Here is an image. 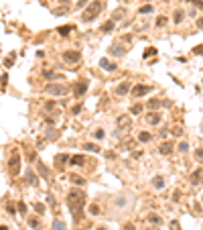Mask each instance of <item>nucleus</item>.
Masks as SVG:
<instances>
[{
  "label": "nucleus",
  "instance_id": "obj_1",
  "mask_svg": "<svg viewBox=\"0 0 203 230\" xmlns=\"http://www.w3.org/2000/svg\"><path fill=\"white\" fill-rule=\"evenodd\" d=\"M67 206L73 214V220L79 222V216L83 214V206H85V194L81 190H71L67 194Z\"/></svg>",
  "mask_w": 203,
  "mask_h": 230
},
{
  "label": "nucleus",
  "instance_id": "obj_2",
  "mask_svg": "<svg viewBox=\"0 0 203 230\" xmlns=\"http://www.w3.org/2000/svg\"><path fill=\"white\" fill-rule=\"evenodd\" d=\"M100 10H102V2H100V0H93L92 4L83 10L81 20H83V23H93V20H96V16L100 15Z\"/></svg>",
  "mask_w": 203,
  "mask_h": 230
},
{
  "label": "nucleus",
  "instance_id": "obj_3",
  "mask_svg": "<svg viewBox=\"0 0 203 230\" xmlns=\"http://www.w3.org/2000/svg\"><path fill=\"white\" fill-rule=\"evenodd\" d=\"M45 94H49V96H65L67 94V86L65 83H49L47 88H45Z\"/></svg>",
  "mask_w": 203,
  "mask_h": 230
},
{
  "label": "nucleus",
  "instance_id": "obj_4",
  "mask_svg": "<svg viewBox=\"0 0 203 230\" xmlns=\"http://www.w3.org/2000/svg\"><path fill=\"white\" fill-rule=\"evenodd\" d=\"M61 57H63V61H65V63H69V65H75V63H79V61H81V53H79V51H75V49L65 51Z\"/></svg>",
  "mask_w": 203,
  "mask_h": 230
},
{
  "label": "nucleus",
  "instance_id": "obj_5",
  "mask_svg": "<svg viewBox=\"0 0 203 230\" xmlns=\"http://www.w3.org/2000/svg\"><path fill=\"white\" fill-rule=\"evenodd\" d=\"M150 90H152L150 86H144V83H136L134 88L130 90V94H132V98H142V96H146Z\"/></svg>",
  "mask_w": 203,
  "mask_h": 230
},
{
  "label": "nucleus",
  "instance_id": "obj_6",
  "mask_svg": "<svg viewBox=\"0 0 203 230\" xmlns=\"http://www.w3.org/2000/svg\"><path fill=\"white\" fill-rule=\"evenodd\" d=\"M87 88H89V82H87V79H79V82L75 83V88H73V96H75V98H81L83 94L87 92Z\"/></svg>",
  "mask_w": 203,
  "mask_h": 230
},
{
  "label": "nucleus",
  "instance_id": "obj_7",
  "mask_svg": "<svg viewBox=\"0 0 203 230\" xmlns=\"http://www.w3.org/2000/svg\"><path fill=\"white\" fill-rule=\"evenodd\" d=\"M108 53H110L112 57H124V55H126V47L122 43H112L110 49H108Z\"/></svg>",
  "mask_w": 203,
  "mask_h": 230
},
{
  "label": "nucleus",
  "instance_id": "obj_8",
  "mask_svg": "<svg viewBox=\"0 0 203 230\" xmlns=\"http://www.w3.org/2000/svg\"><path fill=\"white\" fill-rule=\"evenodd\" d=\"M8 169L12 175L19 173V169H20V155L19 153H12V157H10V161H8Z\"/></svg>",
  "mask_w": 203,
  "mask_h": 230
},
{
  "label": "nucleus",
  "instance_id": "obj_9",
  "mask_svg": "<svg viewBox=\"0 0 203 230\" xmlns=\"http://www.w3.org/2000/svg\"><path fill=\"white\" fill-rule=\"evenodd\" d=\"M163 122V114L160 112H150L146 114V124H150V126H156V124Z\"/></svg>",
  "mask_w": 203,
  "mask_h": 230
},
{
  "label": "nucleus",
  "instance_id": "obj_10",
  "mask_svg": "<svg viewBox=\"0 0 203 230\" xmlns=\"http://www.w3.org/2000/svg\"><path fill=\"white\" fill-rule=\"evenodd\" d=\"M128 92H130V82H122L120 86H116V90H114V94H116L118 98H124Z\"/></svg>",
  "mask_w": 203,
  "mask_h": 230
},
{
  "label": "nucleus",
  "instance_id": "obj_11",
  "mask_svg": "<svg viewBox=\"0 0 203 230\" xmlns=\"http://www.w3.org/2000/svg\"><path fill=\"white\" fill-rule=\"evenodd\" d=\"M173 151H175L173 141H163V143H160V147H159V153H160V155H171Z\"/></svg>",
  "mask_w": 203,
  "mask_h": 230
},
{
  "label": "nucleus",
  "instance_id": "obj_12",
  "mask_svg": "<svg viewBox=\"0 0 203 230\" xmlns=\"http://www.w3.org/2000/svg\"><path fill=\"white\" fill-rule=\"evenodd\" d=\"M116 124H118V130H124V128H128V126H130V114H122V116H118Z\"/></svg>",
  "mask_w": 203,
  "mask_h": 230
},
{
  "label": "nucleus",
  "instance_id": "obj_13",
  "mask_svg": "<svg viewBox=\"0 0 203 230\" xmlns=\"http://www.w3.org/2000/svg\"><path fill=\"white\" fill-rule=\"evenodd\" d=\"M189 181H191L193 185H199V183H201V181H203V167H199L197 171H193V173H191V177H189Z\"/></svg>",
  "mask_w": 203,
  "mask_h": 230
},
{
  "label": "nucleus",
  "instance_id": "obj_14",
  "mask_svg": "<svg viewBox=\"0 0 203 230\" xmlns=\"http://www.w3.org/2000/svg\"><path fill=\"white\" fill-rule=\"evenodd\" d=\"M100 67L104 69V71H116V63L114 61H110V59H100Z\"/></svg>",
  "mask_w": 203,
  "mask_h": 230
},
{
  "label": "nucleus",
  "instance_id": "obj_15",
  "mask_svg": "<svg viewBox=\"0 0 203 230\" xmlns=\"http://www.w3.org/2000/svg\"><path fill=\"white\" fill-rule=\"evenodd\" d=\"M150 185H152V187H155V190H164V177L163 175H155V177H152V181H150Z\"/></svg>",
  "mask_w": 203,
  "mask_h": 230
},
{
  "label": "nucleus",
  "instance_id": "obj_16",
  "mask_svg": "<svg viewBox=\"0 0 203 230\" xmlns=\"http://www.w3.org/2000/svg\"><path fill=\"white\" fill-rule=\"evenodd\" d=\"M37 171H39V175L43 177V179H49V177H51V171H49L47 167H45V163H41V161H37Z\"/></svg>",
  "mask_w": 203,
  "mask_h": 230
},
{
  "label": "nucleus",
  "instance_id": "obj_17",
  "mask_svg": "<svg viewBox=\"0 0 203 230\" xmlns=\"http://www.w3.org/2000/svg\"><path fill=\"white\" fill-rule=\"evenodd\" d=\"M146 222H148V224L159 226V224H163V218H160L159 214H155V212H150V214H146Z\"/></svg>",
  "mask_w": 203,
  "mask_h": 230
},
{
  "label": "nucleus",
  "instance_id": "obj_18",
  "mask_svg": "<svg viewBox=\"0 0 203 230\" xmlns=\"http://www.w3.org/2000/svg\"><path fill=\"white\" fill-rule=\"evenodd\" d=\"M83 163H85V157H83V155H73V157H69V165H73V167H81Z\"/></svg>",
  "mask_w": 203,
  "mask_h": 230
},
{
  "label": "nucleus",
  "instance_id": "obj_19",
  "mask_svg": "<svg viewBox=\"0 0 203 230\" xmlns=\"http://www.w3.org/2000/svg\"><path fill=\"white\" fill-rule=\"evenodd\" d=\"M81 149H83V151H87V153H100L102 151V147H97L96 143H83Z\"/></svg>",
  "mask_w": 203,
  "mask_h": 230
},
{
  "label": "nucleus",
  "instance_id": "obj_20",
  "mask_svg": "<svg viewBox=\"0 0 203 230\" xmlns=\"http://www.w3.org/2000/svg\"><path fill=\"white\" fill-rule=\"evenodd\" d=\"M152 141V134H150L148 130H140L138 132V143H142V145H146V143Z\"/></svg>",
  "mask_w": 203,
  "mask_h": 230
},
{
  "label": "nucleus",
  "instance_id": "obj_21",
  "mask_svg": "<svg viewBox=\"0 0 203 230\" xmlns=\"http://www.w3.org/2000/svg\"><path fill=\"white\" fill-rule=\"evenodd\" d=\"M163 106V100L160 98H150L148 102H146V108H148V110H156V108H160Z\"/></svg>",
  "mask_w": 203,
  "mask_h": 230
},
{
  "label": "nucleus",
  "instance_id": "obj_22",
  "mask_svg": "<svg viewBox=\"0 0 203 230\" xmlns=\"http://www.w3.org/2000/svg\"><path fill=\"white\" fill-rule=\"evenodd\" d=\"M24 179H27V183H33V185H37V183H39V179H37V173H35L33 169H29V171L24 173Z\"/></svg>",
  "mask_w": 203,
  "mask_h": 230
},
{
  "label": "nucleus",
  "instance_id": "obj_23",
  "mask_svg": "<svg viewBox=\"0 0 203 230\" xmlns=\"http://www.w3.org/2000/svg\"><path fill=\"white\" fill-rule=\"evenodd\" d=\"M185 20V10H175V15H173V23L175 25H181V23H183Z\"/></svg>",
  "mask_w": 203,
  "mask_h": 230
},
{
  "label": "nucleus",
  "instance_id": "obj_24",
  "mask_svg": "<svg viewBox=\"0 0 203 230\" xmlns=\"http://www.w3.org/2000/svg\"><path fill=\"white\" fill-rule=\"evenodd\" d=\"M69 179H71L73 185H77V187H83V185H85V179H83L81 175H77V173H73V175L69 177Z\"/></svg>",
  "mask_w": 203,
  "mask_h": 230
},
{
  "label": "nucleus",
  "instance_id": "obj_25",
  "mask_svg": "<svg viewBox=\"0 0 203 230\" xmlns=\"http://www.w3.org/2000/svg\"><path fill=\"white\" fill-rule=\"evenodd\" d=\"M114 27H116V23H114V20H108V23H104V25L100 27V31H102V33H112Z\"/></svg>",
  "mask_w": 203,
  "mask_h": 230
},
{
  "label": "nucleus",
  "instance_id": "obj_26",
  "mask_svg": "<svg viewBox=\"0 0 203 230\" xmlns=\"http://www.w3.org/2000/svg\"><path fill=\"white\" fill-rule=\"evenodd\" d=\"M73 29H75V27H73V25H67V27H59V29H57V33L61 35V37H67V35L71 33Z\"/></svg>",
  "mask_w": 203,
  "mask_h": 230
},
{
  "label": "nucleus",
  "instance_id": "obj_27",
  "mask_svg": "<svg viewBox=\"0 0 203 230\" xmlns=\"http://www.w3.org/2000/svg\"><path fill=\"white\" fill-rule=\"evenodd\" d=\"M128 198H124V196H120V198H116V200H114V206H116V208H124L126 204H128Z\"/></svg>",
  "mask_w": 203,
  "mask_h": 230
},
{
  "label": "nucleus",
  "instance_id": "obj_28",
  "mask_svg": "<svg viewBox=\"0 0 203 230\" xmlns=\"http://www.w3.org/2000/svg\"><path fill=\"white\" fill-rule=\"evenodd\" d=\"M124 15H126V10H124V8H118L116 12H112V20H114V23H116V20L124 19Z\"/></svg>",
  "mask_w": 203,
  "mask_h": 230
},
{
  "label": "nucleus",
  "instance_id": "obj_29",
  "mask_svg": "<svg viewBox=\"0 0 203 230\" xmlns=\"http://www.w3.org/2000/svg\"><path fill=\"white\" fill-rule=\"evenodd\" d=\"M43 78H45V79H59L61 75L55 74V71H49V69H45V71H43Z\"/></svg>",
  "mask_w": 203,
  "mask_h": 230
},
{
  "label": "nucleus",
  "instance_id": "obj_30",
  "mask_svg": "<svg viewBox=\"0 0 203 230\" xmlns=\"http://www.w3.org/2000/svg\"><path fill=\"white\" fill-rule=\"evenodd\" d=\"M29 226L33 230H39L41 228V220H39V218H29Z\"/></svg>",
  "mask_w": 203,
  "mask_h": 230
},
{
  "label": "nucleus",
  "instance_id": "obj_31",
  "mask_svg": "<svg viewBox=\"0 0 203 230\" xmlns=\"http://www.w3.org/2000/svg\"><path fill=\"white\" fill-rule=\"evenodd\" d=\"M150 12H152V6L150 4H144V6L138 8V15H150Z\"/></svg>",
  "mask_w": 203,
  "mask_h": 230
},
{
  "label": "nucleus",
  "instance_id": "obj_32",
  "mask_svg": "<svg viewBox=\"0 0 203 230\" xmlns=\"http://www.w3.org/2000/svg\"><path fill=\"white\" fill-rule=\"evenodd\" d=\"M142 110H144V106H142V104H134V106L130 108V114H134V116H136V114H140Z\"/></svg>",
  "mask_w": 203,
  "mask_h": 230
},
{
  "label": "nucleus",
  "instance_id": "obj_33",
  "mask_svg": "<svg viewBox=\"0 0 203 230\" xmlns=\"http://www.w3.org/2000/svg\"><path fill=\"white\" fill-rule=\"evenodd\" d=\"M104 137H106V132L102 130V128H96V130H93V138H96V141H102Z\"/></svg>",
  "mask_w": 203,
  "mask_h": 230
},
{
  "label": "nucleus",
  "instance_id": "obj_34",
  "mask_svg": "<svg viewBox=\"0 0 203 230\" xmlns=\"http://www.w3.org/2000/svg\"><path fill=\"white\" fill-rule=\"evenodd\" d=\"M89 214H92V216H97V214H102L100 206H97V204H92V206H89Z\"/></svg>",
  "mask_w": 203,
  "mask_h": 230
},
{
  "label": "nucleus",
  "instance_id": "obj_35",
  "mask_svg": "<svg viewBox=\"0 0 203 230\" xmlns=\"http://www.w3.org/2000/svg\"><path fill=\"white\" fill-rule=\"evenodd\" d=\"M152 55H156V49H155V47H148V49H146L144 53H142V57L148 59V57H152Z\"/></svg>",
  "mask_w": 203,
  "mask_h": 230
},
{
  "label": "nucleus",
  "instance_id": "obj_36",
  "mask_svg": "<svg viewBox=\"0 0 203 230\" xmlns=\"http://www.w3.org/2000/svg\"><path fill=\"white\" fill-rule=\"evenodd\" d=\"M53 230H65V224H63V222L57 218V220L53 222Z\"/></svg>",
  "mask_w": 203,
  "mask_h": 230
},
{
  "label": "nucleus",
  "instance_id": "obj_37",
  "mask_svg": "<svg viewBox=\"0 0 203 230\" xmlns=\"http://www.w3.org/2000/svg\"><path fill=\"white\" fill-rule=\"evenodd\" d=\"M19 214L27 216V204H24V202H19Z\"/></svg>",
  "mask_w": 203,
  "mask_h": 230
},
{
  "label": "nucleus",
  "instance_id": "obj_38",
  "mask_svg": "<svg viewBox=\"0 0 203 230\" xmlns=\"http://www.w3.org/2000/svg\"><path fill=\"white\" fill-rule=\"evenodd\" d=\"M187 151H189V143L181 141V143H179V153H187Z\"/></svg>",
  "mask_w": 203,
  "mask_h": 230
},
{
  "label": "nucleus",
  "instance_id": "obj_39",
  "mask_svg": "<svg viewBox=\"0 0 203 230\" xmlns=\"http://www.w3.org/2000/svg\"><path fill=\"white\" fill-rule=\"evenodd\" d=\"M167 23H169V20H167V16H159V19H156V27H159V29H160V27H164Z\"/></svg>",
  "mask_w": 203,
  "mask_h": 230
},
{
  "label": "nucleus",
  "instance_id": "obj_40",
  "mask_svg": "<svg viewBox=\"0 0 203 230\" xmlns=\"http://www.w3.org/2000/svg\"><path fill=\"white\" fill-rule=\"evenodd\" d=\"M45 137H47V138H51V141H53V138H57V132H55L53 128H49V130L45 132Z\"/></svg>",
  "mask_w": 203,
  "mask_h": 230
},
{
  "label": "nucleus",
  "instance_id": "obj_41",
  "mask_svg": "<svg viewBox=\"0 0 203 230\" xmlns=\"http://www.w3.org/2000/svg\"><path fill=\"white\" fill-rule=\"evenodd\" d=\"M57 161H59V165L67 163V161H69V155H57Z\"/></svg>",
  "mask_w": 203,
  "mask_h": 230
},
{
  "label": "nucleus",
  "instance_id": "obj_42",
  "mask_svg": "<svg viewBox=\"0 0 203 230\" xmlns=\"http://www.w3.org/2000/svg\"><path fill=\"white\" fill-rule=\"evenodd\" d=\"M35 210H37V214H45V206L43 204H35Z\"/></svg>",
  "mask_w": 203,
  "mask_h": 230
},
{
  "label": "nucleus",
  "instance_id": "obj_43",
  "mask_svg": "<svg viewBox=\"0 0 203 230\" xmlns=\"http://www.w3.org/2000/svg\"><path fill=\"white\" fill-rule=\"evenodd\" d=\"M173 134H175V137H181V134H183V128H181V126H175V128H173Z\"/></svg>",
  "mask_w": 203,
  "mask_h": 230
},
{
  "label": "nucleus",
  "instance_id": "obj_44",
  "mask_svg": "<svg viewBox=\"0 0 203 230\" xmlns=\"http://www.w3.org/2000/svg\"><path fill=\"white\" fill-rule=\"evenodd\" d=\"M193 212H195V214H201V204H199V202L193 204Z\"/></svg>",
  "mask_w": 203,
  "mask_h": 230
},
{
  "label": "nucleus",
  "instance_id": "obj_45",
  "mask_svg": "<svg viewBox=\"0 0 203 230\" xmlns=\"http://www.w3.org/2000/svg\"><path fill=\"white\" fill-rule=\"evenodd\" d=\"M71 112L73 114H79V112H81V104H75V106L71 108Z\"/></svg>",
  "mask_w": 203,
  "mask_h": 230
},
{
  "label": "nucleus",
  "instance_id": "obj_46",
  "mask_svg": "<svg viewBox=\"0 0 203 230\" xmlns=\"http://www.w3.org/2000/svg\"><path fill=\"white\" fill-rule=\"evenodd\" d=\"M159 137H160V141H163V138H167V137H169V130H167V128H163V130L159 132Z\"/></svg>",
  "mask_w": 203,
  "mask_h": 230
},
{
  "label": "nucleus",
  "instance_id": "obj_47",
  "mask_svg": "<svg viewBox=\"0 0 203 230\" xmlns=\"http://www.w3.org/2000/svg\"><path fill=\"white\" fill-rule=\"evenodd\" d=\"M122 145H124V149H132V145H134V141H132V138H130V141H124V143H122Z\"/></svg>",
  "mask_w": 203,
  "mask_h": 230
},
{
  "label": "nucleus",
  "instance_id": "obj_48",
  "mask_svg": "<svg viewBox=\"0 0 203 230\" xmlns=\"http://www.w3.org/2000/svg\"><path fill=\"white\" fill-rule=\"evenodd\" d=\"M171 230H181V226H179V222H177V220L171 222Z\"/></svg>",
  "mask_w": 203,
  "mask_h": 230
},
{
  "label": "nucleus",
  "instance_id": "obj_49",
  "mask_svg": "<svg viewBox=\"0 0 203 230\" xmlns=\"http://www.w3.org/2000/svg\"><path fill=\"white\" fill-rule=\"evenodd\" d=\"M193 53H195V55H203V45H199V47H195V49H193Z\"/></svg>",
  "mask_w": 203,
  "mask_h": 230
},
{
  "label": "nucleus",
  "instance_id": "obj_50",
  "mask_svg": "<svg viewBox=\"0 0 203 230\" xmlns=\"http://www.w3.org/2000/svg\"><path fill=\"white\" fill-rule=\"evenodd\" d=\"M47 204H49V206H53V208H55V198H53V196H47Z\"/></svg>",
  "mask_w": 203,
  "mask_h": 230
},
{
  "label": "nucleus",
  "instance_id": "obj_51",
  "mask_svg": "<svg viewBox=\"0 0 203 230\" xmlns=\"http://www.w3.org/2000/svg\"><path fill=\"white\" fill-rule=\"evenodd\" d=\"M181 200V191H175L173 194V202H179Z\"/></svg>",
  "mask_w": 203,
  "mask_h": 230
},
{
  "label": "nucleus",
  "instance_id": "obj_52",
  "mask_svg": "<svg viewBox=\"0 0 203 230\" xmlns=\"http://www.w3.org/2000/svg\"><path fill=\"white\" fill-rule=\"evenodd\" d=\"M85 6H87V0H79L77 2V8H85Z\"/></svg>",
  "mask_w": 203,
  "mask_h": 230
},
{
  "label": "nucleus",
  "instance_id": "obj_53",
  "mask_svg": "<svg viewBox=\"0 0 203 230\" xmlns=\"http://www.w3.org/2000/svg\"><path fill=\"white\" fill-rule=\"evenodd\" d=\"M195 157H197V159H203V149H197V151H195Z\"/></svg>",
  "mask_w": 203,
  "mask_h": 230
},
{
  "label": "nucleus",
  "instance_id": "obj_54",
  "mask_svg": "<svg viewBox=\"0 0 203 230\" xmlns=\"http://www.w3.org/2000/svg\"><path fill=\"white\" fill-rule=\"evenodd\" d=\"M191 2H193L197 8H203V2H201V0H191Z\"/></svg>",
  "mask_w": 203,
  "mask_h": 230
},
{
  "label": "nucleus",
  "instance_id": "obj_55",
  "mask_svg": "<svg viewBox=\"0 0 203 230\" xmlns=\"http://www.w3.org/2000/svg\"><path fill=\"white\" fill-rule=\"evenodd\" d=\"M122 230H134V224H124V226H122Z\"/></svg>",
  "mask_w": 203,
  "mask_h": 230
},
{
  "label": "nucleus",
  "instance_id": "obj_56",
  "mask_svg": "<svg viewBox=\"0 0 203 230\" xmlns=\"http://www.w3.org/2000/svg\"><path fill=\"white\" fill-rule=\"evenodd\" d=\"M197 27H199V29H203V16H199V19H197Z\"/></svg>",
  "mask_w": 203,
  "mask_h": 230
},
{
  "label": "nucleus",
  "instance_id": "obj_57",
  "mask_svg": "<svg viewBox=\"0 0 203 230\" xmlns=\"http://www.w3.org/2000/svg\"><path fill=\"white\" fill-rule=\"evenodd\" d=\"M0 230H10V228H8L6 224H0Z\"/></svg>",
  "mask_w": 203,
  "mask_h": 230
},
{
  "label": "nucleus",
  "instance_id": "obj_58",
  "mask_svg": "<svg viewBox=\"0 0 203 230\" xmlns=\"http://www.w3.org/2000/svg\"><path fill=\"white\" fill-rule=\"evenodd\" d=\"M96 230H108V228H106V226H97Z\"/></svg>",
  "mask_w": 203,
  "mask_h": 230
},
{
  "label": "nucleus",
  "instance_id": "obj_59",
  "mask_svg": "<svg viewBox=\"0 0 203 230\" xmlns=\"http://www.w3.org/2000/svg\"><path fill=\"white\" fill-rule=\"evenodd\" d=\"M146 230H159V228H156V226H152V228H146Z\"/></svg>",
  "mask_w": 203,
  "mask_h": 230
},
{
  "label": "nucleus",
  "instance_id": "obj_60",
  "mask_svg": "<svg viewBox=\"0 0 203 230\" xmlns=\"http://www.w3.org/2000/svg\"><path fill=\"white\" fill-rule=\"evenodd\" d=\"M148 2H152V0H148Z\"/></svg>",
  "mask_w": 203,
  "mask_h": 230
}]
</instances>
